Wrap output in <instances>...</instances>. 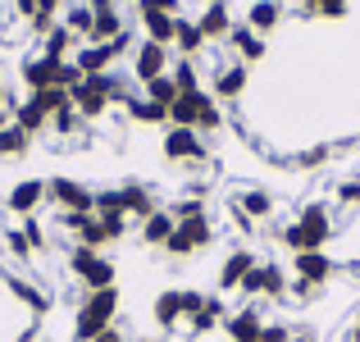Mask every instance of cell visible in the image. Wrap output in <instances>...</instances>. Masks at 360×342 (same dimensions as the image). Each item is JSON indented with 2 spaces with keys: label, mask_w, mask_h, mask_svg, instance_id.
<instances>
[{
  "label": "cell",
  "mask_w": 360,
  "mask_h": 342,
  "mask_svg": "<svg viewBox=\"0 0 360 342\" xmlns=\"http://www.w3.org/2000/svg\"><path fill=\"white\" fill-rule=\"evenodd\" d=\"M41 42H46V46H41V55H46V60H73V46H78V37H73L64 23H55L51 32L41 37Z\"/></svg>",
  "instance_id": "23"
},
{
  "label": "cell",
  "mask_w": 360,
  "mask_h": 342,
  "mask_svg": "<svg viewBox=\"0 0 360 342\" xmlns=\"http://www.w3.org/2000/svg\"><path fill=\"white\" fill-rule=\"evenodd\" d=\"M260 342H292V329H288V324H264Z\"/></svg>",
  "instance_id": "42"
},
{
  "label": "cell",
  "mask_w": 360,
  "mask_h": 342,
  "mask_svg": "<svg viewBox=\"0 0 360 342\" xmlns=\"http://www.w3.org/2000/svg\"><path fill=\"white\" fill-rule=\"evenodd\" d=\"M205 96H210V91H187V96H178L174 106H169V128H196Z\"/></svg>",
  "instance_id": "18"
},
{
  "label": "cell",
  "mask_w": 360,
  "mask_h": 342,
  "mask_svg": "<svg viewBox=\"0 0 360 342\" xmlns=\"http://www.w3.org/2000/svg\"><path fill=\"white\" fill-rule=\"evenodd\" d=\"M60 69H64V60H46V55H27V60H23V87H27V91L60 87Z\"/></svg>",
  "instance_id": "8"
},
{
  "label": "cell",
  "mask_w": 360,
  "mask_h": 342,
  "mask_svg": "<svg viewBox=\"0 0 360 342\" xmlns=\"http://www.w3.org/2000/svg\"><path fill=\"white\" fill-rule=\"evenodd\" d=\"M242 91H246V64H229V69L214 73V82H210L214 101H238Z\"/></svg>",
  "instance_id": "16"
},
{
  "label": "cell",
  "mask_w": 360,
  "mask_h": 342,
  "mask_svg": "<svg viewBox=\"0 0 360 342\" xmlns=\"http://www.w3.org/2000/svg\"><path fill=\"white\" fill-rule=\"evenodd\" d=\"M169 215L174 220H196V215H205V205H201V196H183V201L169 205Z\"/></svg>",
  "instance_id": "37"
},
{
  "label": "cell",
  "mask_w": 360,
  "mask_h": 342,
  "mask_svg": "<svg viewBox=\"0 0 360 342\" xmlns=\"http://www.w3.org/2000/svg\"><path fill=\"white\" fill-rule=\"evenodd\" d=\"M324 160H328V151H324V146H315V151H306V156H301V165L310 169V165H324Z\"/></svg>",
  "instance_id": "45"
},
{
  "label": "cell",
  "mask_w": 360,
  "mask_h": 342,
  "mask_svg": "<svg viewBox=\"0 0 360 342\" xmlns=\"http://www.w3.org/2000/svg\"><path fill=\"white\" fill-rule=\"evenodd\" d=\"M347 342H360V315H356V324L347 329Z\"/></svg>",
  "instance_id": "49"
},
{
  "label": "cell",
  "mask_w": 360,
  "mask_h": 342,
  "mask_svg": "<svg viewBox=\"0 0 360 342\" xmlns=\"http://www.w3.org/2000/svg\"><path fill=\"white\" fill-rule=\"evenodd\" d=\"M123 32H128V27H123V14H119V9H96V23H91V37H87V42L110 46Z\"/></svg>",
  "instance_id": "22"
},
{
  "label": "cell",
  "mask_w": 360,
  "mask_h": 342,
  "mask_svg": "<svg viewBox=\"0 0 360 342\" xmlns=\"http://www.w3.org/2000/svg\"><path fill=\"white\" fill-rule=\"evenodd\" d=\"M150 315H155V324L165 329V334H174V329L187 319V315H183V292H178V288L160 292V297H155V306H150Z\"/></svg>",
  "instance_id": "12"
},
{
  "label": "cell",
  "mask_w": 360,
  "mask_h": 342,
  "mask_svg": "<svg viewBox=\"0 0 360 342\" xmlns=\"http://www.w3.org/2000/svg\"><path fill=\"white\" fill-rule=\"evenodd\" d=\"M255 265H260V260H255L246 246H242V251H233L229 260H224V270H219V288H224V292H238V288H242V279L255 270Z\"/></svg>",
  "instance_id": "17"
},
{
  "label": "cell",
  "mask_w": 360,
  "mask_h": 342,
  "mask_svg": "<svg viewBox=\"0 0 360 342\" xmlns=\"http://www.w3.org/2000/svg\"><path fill=\"white\" fill-rule=\"evenodd\" d=\"M196 27H201V37H205V42H224V37L233 32L229 5H224V0H210V5H205V14L196 18Z\"/></svg>",
  "instance_id": "13"
},
{
  "label": "cell",
  "mask_w": 360,
  "mask_h": 342,
  "mask_svg": "<svg viewBox=\"0 0 360 342\" xmlns=\"http://www.w3.org/2000/svg\"><path fill=\"white\" fill-rule=\"evenodd\" d=\"M205 46V37H201V27L196 23H187V18H178V32H174V51L183 55V60H196V51Z\"/></svg>",
  "instance_id": "28"
},
{
  "label": "cell",
  "mask_w": 360,
  "mask_h": 342,
  "mask_svg": "<svg viewBox=\"0 0 360 342\" xmlns=\"http://www.w3.org/2000/svg\"><path fill=\"white\" fill-rule=\"evenodd\" d=\"M292 270H297V279L315 283V288H324V283L333 279V260H328L324 251H301V255H292Z\"/></svg>",
  "instance_id": "10"
},
{
  "label": "cell",
  "mask_w": 360,
  "mask_h": 342,
  "mask_svg": "<svg viewBox=\"0 0 360 342\" xmlns=\"http://www.w3.org/2000/svg\"><path fill=\"white\" fill-rule=\"evenodd\" d=\"M210 242H214L210 215H196V220H178V228H174V237H169L165 251L169 255H196L201 246H210Z\"/></svg>",
  "instance_id": "5"
},
{
  "label": "cell",
  "mask_w": 360,
  "mask_h": 342,
  "mask_svg": "<svg viewBox=\"0 0 360 342\" xmlns=\"http://www.w3.org/2000/svg\"><path fill=\"white\" fill-rule=\"evenodd\" d=\"M174 69V55H169V46H155V42H141L132 46V78L146 87V82L165 78V73Z\"/></svg>",
  "instance_id": "6"
},
{
  "label": "cell",
  "mask_w": 360,
  "mask_h": 342,
  "mask_svg": "<svg viewBox=\"0 0 360 342\" xmlns=\"http://www.w3.org/2000/svg\"><path fill=\"white\" fill-rule=\"evenodd\" d=\"M137 14H174L178 18V0H137Z\"/></svg>",
  "instance_id": "38"
},
{
  "label": "cell",
  "mask_w": 360,
  "mask_h": 342,
  "mask_svg": "<svg viewBox=\"0 0 360 342\" xmlns=\"http://www.w3.org/2000/svg\"><path fill=\"white\" fill-rule=\"evenodd\" d=\"M169 73H174V82H178L183 96H187V91H205L201 87V73H196V60H174V69H169Z\"/></svg>",
  "instance_id": "34"
},
{
  "label": "cell",
  "mask_w": 360,
  "mask_h": 342,
  "mask_svg": "<svg viewBox=\"0 0 360 342\" xmlns=\"http://www.w3.org/2000/svg\"><path fill=\"white\" fill-rule=\"evenodd\" d=\"M14 9H18L23 18H37V0H14Z\"/></svg>",
  "instance_id": "48"
},
{
  "label": "cell",
  "mask_w": 360,
  "mask_h": 342,
  "mask_svg": "<svg viewBox=\"0 0 360 342\" xmlns=\"http://www.w3.org/2000/svg\"><path fill=\"white\" fill-rule=\"evenodd\" d=\"M174 228H178L174 215H169V210H155L150 220H141V242H146V246H169Z\"/></svg>",
  "instance_id": "20"
},
{
  "label": "cell",
  "mask_w": 360,
  "mask_h": 342,
  "mask_svg": "<svg viewBox=\"0 0 360 342\" xmlns=\"http://www.w3.org/2000/svg\"><path fill=\"white\" fill-rule=\"evenodd\" d=\"M69 270L73 279L82 283L87 292H101V288H115V260H105L101 251H91V246H73L69 251Z\"/></svg>",
  "instance_id": "3"
},
{
  "label": "cell",
  "mask_w": 360,
  "mask_h": 342,
  "mask_svg": "<svg viewBox=\"0 0 360 342\" xmlns=\"http://www.w3.org/2000/svg\"><path fill=\"white\" fill-rule=\"evenodd\" d=\"M238 210L246 215V220H269V215H274V196L260 192V187H251V192L238 196Z\"/></svg>",
  "instance_id": "29"
},
{
  "label": "cell",
  "mask_w": 360,
  "mask_h": 342,
  "mask_svg": "<svg viewBox=\"0 0 360 342\" xmlns=\"http://www.w3.org/2000/svg\"><path fill=\"white\" fill-rule=\"evenodd\" d=\"M229 42H233V51L242 55V64L264 60V37H260V32H251V27H233V32H229Z\"/></svg>",
  "instance_id": "26"
},
{
  "label": "cell",
  "mask_w": 360,
  "mask_h": 342,
  "mask_svg": "<svg viewBox=\"0 0 360 342\" xmlns=\"http://www.w3.org/2000/svg\"><path fill=\"white\" fill-rule=\"evenodd\" d=\"M201 306H205V297H201V292H183V315H187V319H192Z\"/></svg>",
  "instance_id": "43"
},
{
  "label": "cell",
  "mask_w": 360,
  "mask_h": 342,
  "mask_svg": "<svg viewBox=\"0 0 360 342\" xmlns=\"http://www.w3.org/2000/svg\"><path fill=\"white\" fill-rule=\"evenodd\" d=\"M91 9H115V0H87Z\"/></svg>",
  "instance_id": "50"
},
{
  "label": "cell",
  "mask_w": 360,
  "mask_h": 342,
  "mask_svg": "<svg viewBox=\"0 0 360 342\" xmlns=\"http://www.w3.org/2000/svg\"><path fill=\"white\" fill-rule=\"evenodd\" d=\"M78 123H82V114L73 110V106H64V110H60V114L51 119V128L60 132V137H73V132H78Z\"/></svg>",
  "instance_id": "35"
},
{
  "label": "cell",
  "mask_w": 360,
  "mask_h": 342,
  "mask_svg": "<svg viewBox=\"0 0 360 342\" xmlns=\"http://www.w3.org/2000/svg\"><path fill=\"white\" fill-rule=\"evenodd\" d=\"M14 106H18V96H9V91H5V82H0V114H14Z\"/></svg>",
  "instance_id": "46"
},
{
  "label": "cell",
  "mask_w": 360,
  "mask_h": 342,
  "mask_svg": "<svg viewBox=\"0 0 360 342\" xmlns=\"http://www.w3.org/2000/svg\"><path fill=\"white\" fill-rule=\"evenodd\" d=\"M5 123H14V114H9V110H5V114H0V128H5Z\"/></svg>",
  "instance_id": "51"
},
{
  "label": "cell",
  "mask_w": 360,
  "mask_h": 342,
  "mask_svg": "<svg viewBox=\"0 0 360 342\" xmlns=\"http://www.w3.org/2000/svg\"><path fill=\"white\" fill-rule=\"evenodd\" d=\"M283 23V5L278 0H260V5H251V14H246V27H251V32H274V27Z\"/></svg>",
  "instance_id": "24"
},
{
  "label": "cell",
  "mask_w": 360,
  "mask_h": 342,
  "mask_svg": "<svg viewBox=\"0 0 360 342\" xmlns=\"http://www.w3.org/2000/svg\"><path fill=\"white\" fill-rule=\"evenodd\" d=\"M14 123L27 132V137H37V132L51 128V114L41 110V101H37V96H27V101H18V106H14Z\"/></svg>",
  "instance_id": "19"
},
{
  "label": "cell",
  "mask_w": 360,
  "mask_h": 342,
  "mask_svg": "<svg viewBox=\"0 0 360 342\" xmlns=\"http://www.w3.org/2000/svg\"><path fill=\"white\" fill-rule=\"evenodd\" d=\"M96 342H128V338H123V329H119V324H110V329H105V334H101Z\"/></svg>",
  "instance_id": "47"
},
{
  "label": "cell",
  "mask_w": 360,
  "mask_h": 342,
  "mask_svg": "<svg viewBox=\"0 0 360 342\" xmlns=\"http://www.w3.org/2000/svg\"><path fill=\"white\" fill-rule=\"evenodd\" d=\"M224 319H229V315H224V301H219V297H205V306L196 310L192 319H187V329H192V338H205L210 329H219Z\"/></svg>",
  "instance_id": "21"
},
{
  "label": "cell",
  "mask_w": 360,
  "mask_h": 342,
  "mask_svg": "<svg viewBox=\"0 0 360 342\" xmlns=\"http://www.w3.org/2000/svg\"><path fill=\"white\" fill-rule=\"evenodd\" d=\"M91 23H96V9H91L87 0H82V5H69V9H64V27H69L73 37H82V42L91 37Z\"/></svg>",
  "instance_id": "30"
},
{
  "label": "cell",
  "mask_w": 360,
  "mask_h": 342,
  "mask_svg": "<svg viewBox=\"0 0 360 342\" xmlns=\"http://www.w3.org/2000/svg\"><path fill=\"white\" fill-rule=\"evenodd\" d=\"M224 329H229V338H233V342H260L264 319H260V310H255V306H242L238 315L224 319Z\"/></svg>",
  "instance_id": "11"
},
{
  "label": "cell",
  "mask_w": 360,
  "mask_h": 342,
  "mask_svg": "<svg viewBox=\"0 0 360 342\" xmlns=\"http://www.w3.org/2000/svg\"><path fill=\"white\" fill-rule=\"evenodd\" d=\"M69 5V0H37V14H46V18H55L60 9Z\"/></svg>",
  "instance_id": "44"
},
{
  "label": "cell",
  "mask_w": 360,
  "mask_h": 342,
  "mask_svg": "<svg viewBox=\"0 0 360 342\" xmlns=\"http://www.w3.org/2000/svg\"><path fill=\"white\" fill-rule=\"evenodd\" d=\"M123 110H128V119H137V123H169V110L155 106V101H146V96H132Z\"/></svg>",
  "instance_id": "31"
},
{
  "label": "cell",
  "mask_w": 360,
  "mask_h": 342,
  "mask_svg": "<svg viewBox=\"0 0 360 342\" xmlns=\"http://www.w3.org/2000/svg\"><path fill=\"white\" fill-rule=\"evenodd\" d=\"M115 315H119V288L87 292L82 306H78V315H73V342H96L110 324H115Z\"/></svg>",
  "instance_id": "1"
},
{
  "label": "cell",
  "mask_w": 360,
  "mask_h": 342,
  "mask_svg": "<svg viewBox=\"0 0 360 342\" xmlns=\"http://www.w3.org/2000/svg\"><path fill=\"white\" fill-rule=\"evenodd\" d=\"M119 196H123V215H128V220H150V215L160 210L155 196H150V187H141V183H123Z\"/></svg>",
  "instance_id": "15"
},
{
  "label": "cell",
  "mask_w": 360,
  "mask_h": 342,
  "mask_svg": "<svg viewBox=\"0 0 360 342\" xmlns=\"http://www.w3.org/2000/svg\"><path fill=\"white\" fill-rule=\"evenodd\" d=\"M165 156L174 160V165H196V160H205V141L196 128H169L165 132Z\"/></svg>",
  "instance_id": "7"
},
{
  "label": "cell",
  "mask_w": 360,
  "mask_h": 342,
  "mask_svg": "<svg viewBox=\"0 0 360 342\" xmlns=\"http://www.w3.org/2000/svg\"><path fill=\"white\" fill-rule=\"evenodd\" d=\"M260 297H274V301L288 297V279H283L278 265H264L260 260Z\"/></svg>",
  "instance_id": "32"
},
{
  "label": "cell",
  "mask_w": 360,
  "mask_h": 342,
  "mask_svg": "<svg viewBox=\"0 0 360 342\" xmlns=\"http://www.w3.org/2000/svg\"><path fill=\"white\" fill-rule=\"evenodd\" d=\"M306 14H319V18H342V14H347V0H306Z\"/></svg>",
  "instance_id": "36"
},
{
  "label": "cell",
  "mask_w": 360,
  "mask_h": 342,
  "mask_svg": "<svg viewBox=\"0 0 360 342\" xmlns=\"http://www.w3.org/2000/svg\"><path fill=\"white\" fill-rule=\"evenodd\" d=\"M41 201H46V178H23V183H14V187H9V196H5V205H9L14 215H23V220H27V215H32Z\"/></svg>",
  "instance_id": "9"
},
{
  "label": "cell",
  "mask_w": 360,
  "mask_h": 342,
  "mask_svg": "<svg viewBox=\"0 0 360 342\" xmlns=\"http://www.w3.org/2000/svg\"><path fill=\"white\" fill-rule=\"evenodd\" d=\"M73 64L82 69V78H96V73H110V64H115V51H110V46L87 42V46H78V51H73Z\"/></svg>",
  "instance_id": "14"
},
{
  "label": "cell",
  "mask_w": 360,
  "mask_h": 342,
  "mask_svg": "<svg viewBox=\"0 0 360 342\" xmlns=\"http://www.w3.org/2000/svg\"><path fill=\"white\" fill-rule=\"evenodd\" d=\"M141 32H146V42H155V46H174L178 18L174 14H141Z\"/></svg>",
  "instance_id": "25"
},
{
  "label": "cell",
  "mask_w": 360,
  "mask_h": 342,
  "mask_svg": "<svg viewBox=\"0 0 360 342\" xmlns=\"http://www.w3.org/2000/svg\"><path fill=\"white\" fill-rule=\"evenodd\" d=\"M292 342H306V338H301V334H292Z\"/></svg>",
  "instance_id": "52"
},
{
  "label": "cell",
  "mask_w": 360,
  "mask_h": 342,
  "mask_svg": "<svg viewBox=\"0 0 360 342\" xmlns=\"http://www.w3.org/2000/svg\"><path fill=\"white\" fill-rule=\"evenodd\" d=\"M338 201H342V205H360V178H352V183L338 187Z\"/></svg>",
  "instance_id": "41"
},
{
  "label": "cell",
  "mask_w": 360,
  "mask_h": 342,
  "mask_svg": "<svg viewBox=\"0 0 360 342\" xmlns=\"http://www.w3.org/2000/svg\"><path fill=\"white\" fill-rule=\"evenodd\" d=\"M5 246H9V251L18 255V260H27V255H32V246H27L23 228H9V233H5Z\"/></svg>",
  "instance_id": "39"
},
{
  "label": "cell",
  "mask_w": 360,
  "mask_h": 342,
  "mask_svg": "<svg viewBox=\"0 0 360 342\" xmlns=\"http://www.w3.org/2000/svg\"><path fill=\"white\" fill-rule=\"evenodd\" d=\"M183 96V91H178V82H174V73H165V78H155V82H146V101H155V106H174V101Z\"/></svg>",
  "instance_id": "33"
},
{
  "label": "cell",
  "mask_w": 360,
  "mask_h": 342,
  "mask_svg": "<svg viewBox=\"0 0 360 342\" xmlns=\"http://www.w3.org/2000/svg\"><path fill=\"white\" fill-rule=\"evenodd\" d=\"M328 237H333V220H328V210H324V205H306L301 220L288 224L278 233V242L288 246L292 255H301V251H324Z\"/></svg>",
  "instance_id": "2"
},
{
  "label": "cell",
  "mask_w": 360,
  "mask_h": 342,
  "mask_svg": "<svg viewBox=\"0 0 360 342\" xmlns=\"http://www.w3.org/2000/svg\"><path fill=\"white\" fill-rule=\"evenodd\" d=\"M46 201H55L69 215H96V192L82 187L78 178H51V183H46Z\"/></svg>",
  "instance_id": "4"
},
{
  "label": "cell",
  "mask_w": 360,
  "mask_h": 342,
  "mask_svg": "<svg viewBox=\"0 0 360 342\" xmlns=\"http://www.w3.org/2000/svg\"><path fill=\"white\" fill-rule=\"evenodd\" d=\"M32 151V137H27L18 123H5L0 128V160H23Z\"/></svg>",
  "instance_id": "27"
},
{
  "label": "cell",
  "mask_w": 360,
  "mask_h": 342,
  "mask_svg": "<svg viewBox=\"0 0 360 342\" xmlns=\"http://www.w3.org/2000/svg\"><path fill=\"white\" fill-rule=\"evenodd\" d=\"M23 237H27V246H32V251H41V246H46V233H41V224H37L32 215L23 220Z\"/></svg>",
  "instance_id": "40"
}]
</instances>
